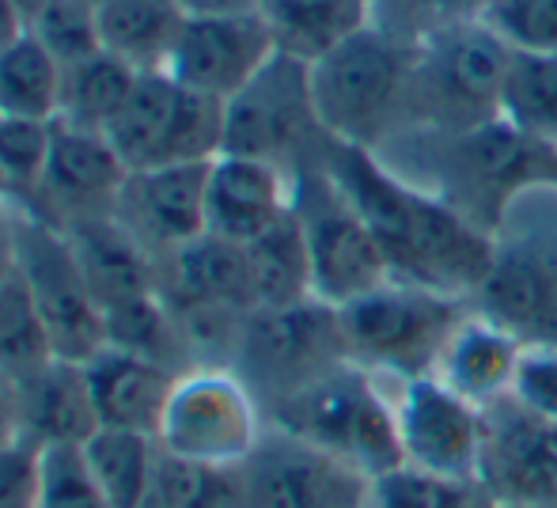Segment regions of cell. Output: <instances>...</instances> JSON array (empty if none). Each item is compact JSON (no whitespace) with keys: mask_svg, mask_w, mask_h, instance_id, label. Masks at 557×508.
<instances>
[{"mask_svg":"<svg viewBox=\"0 0 557 508\" xmlns=\"http://www.w3.org/2000/svg\"><path fill=\"white\" fill-rule=\"evenodd\" d=\"M15 270L27 281L58 361L88 364L107 349L103 308L84 277L73 239L27 209L15 213Z\"/></svg>","mask_w":557,"mask_h":508,"instance_id":"8fae6325","label":"cell"},{"mask_svg":"<svg viewBox=\"0 0 557 508\" xmlns=\"http://www.w3.org/2000/svg\"><path fill=\"white\" fill-rule=\"evenodd\" d=\"M337 190L380 239L395 281L474 300L497 255V236L478 228L425 186L398 175L383 156L331 140L323 156Z\"/></svg>","mask_w":557,"mask_h":508,"instance_id":"6da1fadb","label":"cell"},{"mask_svg":"<svg viewBox=\"0 0 557 508\" xmlns=\"http://www.w3.org/2000/svg\"><path fill=\"white\" fill-rule=\"evenodd\" d=\"M15 213L20 209L0 198V285L15 273Z\"/></svg>","mask_w":557,"mask_h":508,"instance_id":"ee69618b","label":"cell"},{"mask_svg":"<svg viewBox=\"0 0 557 508\" xmlns=\"http://www.w3.org/2000/svg\"><path fill=\"white\" fill-rule=\"evenodd\" d=\"M20 436L35 448L88 444L99 429L88 372L76 361H50L42 372L20 380Z\"/></svg>","mask_w":557,"mask_h":508,"instance_id":"603a6c76","label":"cell"},{"mask_svg":"<svg viewBox=\"0 0 557 508\" xmlns=\"http://www.w3.org/2000/svg\"><path fill=\"white\" fill-rule=\"evenodd\" d=\"M470 311V300L395 281L337 308L345 354L372 376L398 383L433 376L447 338Z\"/></svg>","mask_w":557,"mask_h":508,"instance_id":"8992f818","label":"cell"},{"mask_svg":"<svg viewBox=\"0 0 557 508\" xmlns=\"http://www.w3.org/2000/svg\"><path fill=\"white\" fill-rule=\"evenodd\" d=\"M485 0H372V20L418 42L425 30L451 20H474Z\"/></svg>","mask_w":557,"mask_h":508,"instance_id":"f35d334b","label":"cell"},{"mask_svg":"<svg viewBox=\"0 0 557 508\" xmlns=\"http://www.w3.org/2000/svg\"><path fill=\"white\" fill-rule=\"evenodd\" d=\"M413 46L418 42L372 20L311 61V99L326 137L380 152L395 133H403Z\"/></svg>","mask_w":557,"mask_h":508,"instance_id":"7a4b0ae2","label":"cell"},{"mask_svg":"<svg viewBox=\"0 0 557 508\" xmlns=\"http://www.w3.org/2000/svg\"><path fill=\"white\" fill-rule=\"evenodd\" d=\"M88 387L96 398L99 425L133 429V433H160L163 406L171 398L178 372L152 357L129 354V349L107 346L84 364Z\"/></svg>","mask_w":557,"mask_h":508,"instance_id":"44dd1931","label":"cell"},{"mask_svg":"<svg viewBox=\"0 0 557 508\" xmlns=\"http://www.w3.org/2000/svg\"><path fill=\"white\" fill-rule=\"evenodd\" d=\"M160 296L171 311L186 308H227L255 311L247 277V251L227 239L198 236L160 262Z\"/></svg>","mask_w":557,"mask_h":508,"instance_id":"7402d4cb","label":"cell"},{"mask_svg":"<svg viewBox=\"0 0 557 508\" xmlns=\"http://www.w3.org/2000/svg\"><path fill=\"white\" fill-rule=\"evenodd\" d=\"M50 361H58L50 334H46L42 315H38L35 300H30L27 281L15 270L0 285V372L20 383L42 372Z\"/></svg>","mask_w":557,"mask_h":508,"instance_id":"1f68e13d","label":"cell"},{"mask_svg":"<svg viewBox=\"0 0 557 508\" xmlns=\"http://www.w3.org/2000/svg\"><path fill=\"white\" fill-rule=\"evenodd\" d=\"M186 15H258L265 0H178Z\"/></svg>","mask_w":557,"mask_h":508,"instance_id":"7bdbcfd3","label":"cell"},{"mask_svg":"<svg viewBox=\"0 0 557 508\" xmlns=\"http://www.w3.org/2000/svg\"><path fill=\"white\" fill-rule=\"evenodd\" d=\"M270 425L331 451L364 479L403 467L391 383L345 361L265 410Z\"/></svg>","mask_w":557,"mask_h":508,"instance_id":"3957f363","label":"cell"},{"mask_svg":"<svg viewBox=\"0 0 557 508\" xmlns=\"http://www.w3.org/2000/svg\"><path fill=\"white\" fill-rule=\"evenodd\" d=\"M91 471L103 486L111 508H140L156 490V463H160V441L133 429L99 425L84 444Z\"/></svg>","mask_w":557,"mask_h":508,"instance_id":"83f0119b","label":"cell"},{"mask_svg":"<svg viewBox=\"0 0 557 508\" xmlns=\"http://www.w3.org/2000/svg\"><path fill=\"white\" fill-rule=\"evenodd\" d=\"M500 119L531 140L557 148V53L512 50L500 84Z\"/></svg>","mask_w":557,"mask_h":508,"instance_id":"4dcf8cb0","label":"cell"},{"mask_svg":"<svg viewBox=\"0 0 557 508\" xmlns=\"http://www.w3.org/2000/svg\"><path fill=\"white\" fill-rule=\"evenodd\" d=\"M277 38L262 12L258 15H186L183 35L163 73L190 91L227 103L239 96L273 58Z\"/></svg>","mask_w":557,"mask_h":508,"instance_id":"9a60e30c","label":"cell"},{"mask_svg":"<svg viewBox=\"0 0 557 508\" xmlns=\"http://www.w3.org/2000/svg\"><path fill=\"white\" fill-rule=\"evenodd\" d=\"M296 206V175L265 160L221 152L209 163L206 232L227 244H255Z\"/></svg>","mask_w":557,"mask_h":508,"instance_id":"d6986e66","label":"cell"},{"mask_svg":"<svg viewBox=\"0 0 557 508\" xmlns=\"http://www.w3.org/2000/svg\"><path fill=\"white\" fill-rule=\"evenodd\" d=\"M140 508H171V505L163 501V497H160V494H156V490H152V497H148V501L140 505Z\"/></svg>","mask_w":557,"mask_h":508,"instance_id":"7dc6e473","label":"cell"},{"mask_svg":"<svg viewBox=\"0 0 557 508\" xmlns=\"http://www.w3.org/2000/svg\"><path fill=\"white\" fill-rule=\"evenodd\" d=\"M364 508H500L485 482L444 479L403 463L368 482Z\"/></svg>","mask_w":557,"mask_h":508,"instance_id":"d6a6232c","label":"cell"},{"mask_svg":"<svg viewBox=\"0 0 557 508\" xmlns=\"http://www.w3.org/2000/svg\"><path fill=\"white\" fill-rule=\"evenodd\" d=\"M0 508H38V448L30 441L0 448Z\"/></svg>","mask_w":557,"mask_h":508,"instance_id":"60d3db41","label":"cell"},{"mask_svg":"<svg viewBox=\"0 0 557 508\" xmlns=\"http://www.w3.org/2000/svg\"><path fill=\"white\" fill-rule=\"evenodd\" d=\"M478 20L523 53H557V0H485Z\"/></svg>","mask_w":557,"mask_h":508,"instance_id":"8d00e7d4","label":"cell"},{"mask_svg":"<svg viewBox=\"0 0 557 508\" xmlns=\"http://www.w3.org/2000/svg\"><path fill=\"white\" fill-rule=\"evenodd\" d=\"M20 35H27V23L15 15V8L8 0H0V46L15 42Z\"/></svg>","mask_w":557,"mask_h":508,"instance_id":"f6af8a7d","label":"cell"},{"mask_svg":"<svg viewBox=\"0 0 557 508\" xmlns=\"http://www.w3.org/2000/svg\"><path fill=\"white\" fill-rule=\"evenodd\" d=\"M107 140L125 171L213 163L224 152V103L183 88L168 73H140L107 126Z\"/></svg>","mask_w":557,"mask_h":508,"instance_id":"30bf717a","label":"cell"},{"mask_svg":"<svg viewBox=\"0 0 557 508\" xmlns=\"http://www.w3.org/2000/svg\"><path fill=\"white\" fill-rule=\"evenodd\" d=\"M243 251H247V277L250 296H255V311L311 300V255L296 206L285 221L273 224L265 236H258Z\"/></svg>","mask_w":557,"mask_h":508,"instance_id":"4316f807","label":"cell"},{"mask_svg":"<svg viewBox=\"0 0 557 508\" xmlns=\"http://www.w3.org/2000/svg\"><path fill=\"white\" fill-rule=\"evenodd\" d=\"M53 122L0 119V198L27 209L50 160Z\"/></svg>","mask_w":557,"mask_h":508,"instance_id":"e575fe53","label":"cell"},{"mask_svg":"<svg viewBox=\"0 0 557 508\" xmlns=\"http://www.w3.org/2000/svg\"><path fill=\"white\" fill-rule=\"evenodd\" d=\"M38 508H111L84 444L38 448Z\"/></svg>","mask_w":557,"mask_h":508,"instance_id":"d590c367","label":"cell"},{"mask_svg":"<svg viewBox=\"0 0 557 508\" xmlns=\"http://www.w3.org/2000/svg\"><path fill=\"white\" fill-rule=\"evenodd\" d=\"M88 4H96V8H99V4H103V0H88Z\"/></svg>","mask_w":557,"mask_h":508,"instance_id":"c3c4849f","label":"cell"},{"mask_svg":"<svg viewBox=\"0 0 557 508\" xmlns=\"http://www.w3.org/2000/svg\"><path fill=\"white\" fill-rule=\"evenodd\" d=\"M61 65L35 35L0 46V119L53 122L61 107Z\"/></svg>","mask_w":557,"mask_h":508,"instance_id":"f1b7e54d","label":"cell"},{"mask_svg":"<svg viewBox=\"0 0 557 508\" xmlns=\"http://www.w3.org/2000/svg\"><path fill=\"white\" fill-rule=\"evenodd\" d=\"M209 163L129 171L117 190L114 216L156 262L206 236Z\"/></svg>","mask_w":557,"mask_h":508,"instance_id":"ac0fdd59","label":"cell"},{"mask_svg":"<svg viewBox=\"0 0 557 508\" xmlns=\"http://www.w3.org/2000/svg\"><path fill=\"white\" fill-rule=\"evenodd\" d=\"M81 255L84 277L96 293L103 315L140 296L160 293V262L117 224V216H96L65 232Z\"/></svg>","mask_w":557,"mask_h":508,"instance_id":"cb8c5ba5","label":"cell"},{"mask_svg":"<svg viewBox=\"0 0 557 508\" xmlns=\"http://www.w3.org/2000/svg\"><path fill=\"white\" fill-rule=\"evenodd\" d=\"M262 15L270 20L277 50L311 65L372 23V0H265Z\"/></svg>","mask_w":557,"mask_h":508,"instance_id":"484cf974","label":"cell"},{"mask_svg":"<svg viewBox=\"0 0 557 508\" xmlns=\"http://www.w3.org/2000/svg\"><path fill=\"white\" fill-rule=\"evenodd\" d=\"M30 35H35L61 65H76V61L103 50L99 12L88 0H53V4L30 23Z\"/></svg>","mask_w":557,"mask_h":508,"instance_id":"74e56055","label":"cell"},{"mask_svg":"<svg viewBox=\"0 0 557 508\" xmlns=\"http://www.w3.org/2000/svg\"><path fill=\"white\" fill-rule=\"evenodd\" d=\"M156 494L171 508H247L239 467H206L160 451Z\"/></svg>","mask_w":557,"mask_h":508,"instance_id":"836d02e7","label":"cell"},{"mask_svg":"<svg viewBox=\"0 0 557 508\" xmlns=\"http://www.w3.org/2000/svg\"><path fill=\"white\" fill-rule=\"evenodd\" d=\"M265 406L227 364L183 369L160 418V451L206 467H243L265 436Z\"/></svg>","mask_w":557,"mask_h":508,"instance_id":"ba28073f","label":"cell"},{"mask_svg":"<svg viewBox=\"0 0 557 508\" xmlns=\"http://www.w3.org/2000/svg\"><path fill=\"white\" fill-rule=\"evenodd\" d=\"M470 303L528 346H557V186L508 206L497 255Z\"/></svg>","mask_w":557,"mask_h":508,"instance_id":"5b68a950","label":"cell"},{"mask_svg":"<svg viewBox=\"0 0 557 508\" xmlns=\"http://www.w3.org/2000/svg\"><path fill=\"white\" fill-rule=\"evenodd\" d=\"M349 361L337 308L323 300H300L288 308L250 311L227 369H235L258 402L270 410L319 376Z\"/></svg>","mask_w":557,"mask_h":508,"instance_id":"9c48e42d","label":"cell"},{"mask_svg":"<svg viewBox=\"0 0 557 508\" xmlns=\"http://www.w3.org/2000/svg\"><path fill=\"white\" fill-rule=\"evenodd\" d=\"M8 4L15 8V15H20V20L27 23V30H30V23H35L38 15H42L46 8L53 4V0H8Z\"/></svg>","mask_w":557,"mask_h":508,"instance_id":"bcb514c9","label":"cell"},{"mask_svg":"<svg viewBox=\"0 0 557 508\" xmlns=\"http://www.w3.org/2000/svg\"><path fill=\"white\" fill-rule=\"evenodd\" d=\"M96 12L103 50L137 73H163L186 23L178 0H103Z\"/></svg>","mask_w":557,"mask_h":508,"instance_id":"d4e9b609","label":"cell"},{"mask_svg":"<svg viewBox=\"0 0 557 508\" xmlns=\"http://www.w3.org/2000/svg\"><path fill=\"white\" fill-rule=\"evenodd\" d=\"M482 482L500 508H557V421L508 398L490 406Z\"/></svg>","mask_w":557,"mask_h":508,"instance_id":"e0dca14e","label":"cell"},{"mask_svg":"<svg viewBox=\"0 0 557 508\" xmlns=\"http://www.w3.org/2000/svg\"><path fill=\"white\" fill-rule=\"evenodd\" d=\"M125 175L129 171L107 140V133L53 119L50 160H46L42 183H38L27 213L42 216L61 232L96 221V216H111Z\"/></svg>","mask_w":557,"mask_h":508,"instance_id":"2e32d148","label":"cell"},{"mask_svg":"<svg viewBox=\"0 0 557 508\" xmlns=\"http://www.w3.org/2000/svg\"><path fill=\"white\" fill-rule=\"evenodd\" d=\"M239 479L247 508H364L372 482L277 425H265V436L239 467Z\"/></svg>","mask_w":557,"mask_h":508,"instance_id":"5bb4252c","label":"cell"},{"mask_svg":"<svg viewBox=\"0 0 557 508\" xmlns=\"http://www.w3.org/2000/svg\"><path fill=\"white\" fill-rule=\"evenodd\" d=\"M528 342L516 338L508 326L493 323L490 315L470 303V311L459 319V326L447 338L433 376L447 383L455 395H462L478 410L505 402L512 395V380L520 369V357Z\"/></svg>","mask_w":557,"mask_h":508,"instance_id":"ffe728a7","label":"cell"},{"mask_svg":"<svg viewBox=\"0 0 557 508\" xmlns=\"http://www.w3.org/2000/svg\"><path fill=\"white\" fill-rule=\"evenodd\" d=\"M403 463L444 479L482 482L485 410L470 406L436 376L391 383Z\"/></svg>","mask_w":557,"mask_h":508,"instance_id":"4fadbf2b","label":"cell"},{"mask_svg":"<svg viewBox=\"0 0 557 508\" xmlns=\"http://www.w3.org/2000/svg\"><path fill=\"white\" fill-rule=\"evenodd\" d=\"M508 402L535 418L557 421V346H523Z\"/></svg>","mask_w":557,"mask_h":508,"instance_id":"ab89813d","label":"cell"},{"mask_svg":"<svg viewBox=\"0 0 557 508\" xmlns=\"http://www.w3.org/2000/svg\"><path fill=\"white\" fill-rule=\"evenodd\" d=\"M296 216L311 255V296L331 308L360 300L395 273L360 213L349 206L323 160L296 175Z\"/></svg>","mask_w":557,"mask_h":508,"instance_id":"7c38bea8","label":"cell"},{"mask_svg":"<svg viewBox=\"0 0 557 508\" xmlns=\"http://www.w3.org/2000/svg\"><path fill=\"white\" fill-rule=\"evenodd\" d=\"M137 76H140L137 69H129L125 61H117L107 50L91 53V58L76 61V65H65V73H61L58 122L107 133L114 114L129 99Z\"/></svg>","mask_w":557,"mask_h":508,"instance_id":"f546056e","label":"cell"},{"mask_svg":"<svg viewBox=\"0 0 557 508\" xmlns=\"http://www.w3.org/2000/svg\"><path fill=\"white\" fill-rule=\"evenodd\" d=\"M331 148L311 99L308 61L277 53L239 96L224 103V152L265 160L300 175Z\"/></svg>","mask_w":557,"mask_h":508,"instance_id":"52a82bcc","label":"cell"},{"mask_svg":"<svg viewBox=\"0 0 557 508\" xmlns=\"http://www.w3.org/2000/svg\"><path fill=\"white\" fill-rule=\"evenodd\" d=\"M508 50L482 20H451L413 46L410 103L403 129L462 133L500 119Z\"/></svg>","mask_w":557,"mask_h":508,"instance_id":"277c9868","label":"cell"},{"mask_svg":"<svg viewBox=\"0 0 557 508\" xmlns=\"http://www.w3.org/2000/svg\"><path fill=\"white\" fill-rule=\"evenodd\" d=\"M23 441L20 436V387L0 372V448Z\"/></svg>","mask_w":557,"mask_h":508,"instance_id":"b9f144b4","label":"cell"}]
</instances>
